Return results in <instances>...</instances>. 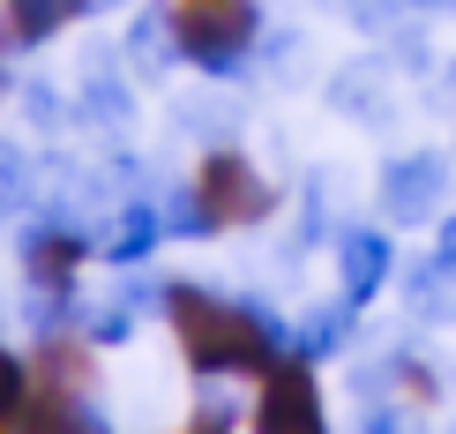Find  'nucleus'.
I'll return each instance as SVG.
<instances>
[{
    "label": "nucleus",
    "instance_id": "nucleus-23",
    "mask_svg": "<svg viewBox=\"0 0 456 434\" xmlns=\"http://www.w3.org/2000/svg\"><path fill=\"white\" fill-rule=\"evenodd\" d=\"M404 8H419V15H456V0H404Z\"/></svg>",
    "mask_w": 456,
    "mask_h": 434
},
{
    "label": "nucleus",
    "instance_id": "nucleus-7",
    "mask_svg": "<svg viewBox=\"0 0 456 434\" xmlns=\"http://www.w3.org/2000/svg\"><path fill=\"white\" fill-rule=\"evenodd\" d=\"M173 233L165 225V210L158 202H120V210L105 217V240H98V255L112 262V270H142L150 255H158V240Z\"/></svg>",
    "mask_w": 456,
    "mask_h": 434
},
{
    "label": "nucleus",
    "instance_id": "nucleus-11",
    "mask_svg": "<svg viewBox=\"0 0 456 434\" xmlns=\"http://www.w3.org/2000/svg\"><path fill=\"white\" fill-rule=\"evenodd\" d=\"M456 277L442 270V262H411V270H404V299H411V315H419V323H456Z\"/></svg>",
    "mask_w": 456,
    "mask_h": 434
},
{
    "label": "nucleus",
    "instance_id": "nucleus-1",
    "mask_svg": "<svg viewBox=\"0 0 456 434\" xmlns=\"http://www.w3.org/2000/svg\"><path fill=\"white\" fill-rule=\"evenodd\" d=\"M165 315H173L195 374H270V367H284V323L255 292L224 299L210 285H173Z\"/></svg>",
    "mask_w": 456,
    "mask_h": 434
},
{
    "label": "nucleus",
    "instance_id": "nucleus-20",
    "mask_svg": "<svg viewBox=\"0 0 456 434\" xmlns=\"http://www.w3.org/2000/svg\"><path fill=\"white\" fill-rule=\"evenodd\" d=\"M396 8H404V0H352V15H359L367 30H389V23H396Z\"/></svg>",
    "mask_w": 456,
    "mask_h": 434
},
{
    "label": "nucleus",
    "instance_id": "nucleus-8",
    "mask_svg": "<svg viewBox=\"0 0 456 434\" xmlns=\"http://www.w3.org/2000/svg\"><path fill=\"white\" fill-rule=\"evenodd\" d=\"M23 434H112V427L83 389H45L37 405H23Z\"/></svg>",
    "mask_w": 456,
    "mask_h": 434
},
{
    "label": "nucleus",
    "instance_id": "nucleus-25",
    "mask_svg": "<svg viewBox=\"0 0 456 434\" xmlns=\"http://www.w3.org/2000/svg\"><path fill=\"white\" fill-rule=\"evenodd\" d=\"M0 83H8V75H0Z\"/></svg>",
    "mask_w": 456,
    "mask_h": 434
},
{
    "label": "nucleus",
    "instance_id": "nucleus-4",
    "mask_svg": "<svg viewBox=\"0 0 456 434\" xmlns=\"http://www.w3.org/2000/svg\"><path fill=\"white\" fill-rule=\"evenodd\" d=\"M202 202H210V217H217V233L224 225H255V217H270L277 210V187L255 173V165L240 158V150H210V165H202Z\"/></svg>",
    "mask_w": 456,
    "mask_h": 434
},
{
    "label": "nucleus",
    "instance_id": "nucleus-24",
    "mask_svg": "<svg viewBox=\"0 0 456 434\" xmlns=\"http://www.w3.org/2000/svg\"><path fill=\"white\" fill-rule=\"evenodd\" d=\"M202 434H224V427H202Z\"/></svg>",
    "mask_w": 456,
    "mask_h": 434
},
{
    "label": "nucleus",
    "instance_id": "nucleus-10",
    "mask_svg": "<svg viewBox=\"0 0 456 434\" xmlns=\"http://www.w3.org/2000/svg\"><path fill=\"white\" fill-rule=\"evenodd\" d=\"M330 105L345 112V120L389 127V98H382V75H374V68H345V75L330 83Z\"/></svg>",
    "mask_w": 456,
    "mask_h": 434
},
{
    "label": "nucleus",
    "instance_id": "nucleus-2",
    "mask_svg": "<svg viewBox=\"0 0 456 434\" xmlns=\"http://www.w3.org/2000/svg\"><path fill=\"white\" fill-rule=\"evenodd\" d=\"M173 37H180V53L195 68L232 75L247 61V37H255V8H247V0H180Z\"/></svg>",
    "mask_w": 456,
    "mask_h": 434
},
{
    "label": "nucleus",
    "instance_id": "nucleus-13",
    "mask_svg": "<svg viewBox=\"0 0 456 434\" xmlns=\"http://www.w3.org/2000/svg\"><path fill=\"white\" fill-rule=\"evenodd\" d=\"M352 299H337V307H322L314 315V323L307 330H299V345H292V360H322V352H337V345H345V323H352Z\"/></svg>",
    "mask_w": 456,
    "mask_h": 434
},
{
    "label": "nucleus",
    "instance_id": "nucleus-26",
    "mask_svg": "<svg viewBox=\"0 0 456 434\" xmlns=\"http://www.w3.org/2000/svg\"><path fill=\"white\" fill-rule=\"evenodd\" d=\"M449 434H456V427H449Z\"/></svg>",
    "mask_w": 456,
    "mask_h": 434
},
{
    "label": "nucleus",
    "instance_id": "nucleus-5",
    "mask_svg": "<svg viewBox=\"0 0 456 434\" xmlns=\"http://www.w3.org/2000/svg\"><path fill=\"white\" fill-rule=\"evenodd\" d=\"M255 434H330V412H322V389H314L307 360L270 367V382L255 397Z\"/></svg>",
    "mask_w": 456,
    "mask_h": 434
},
{
    "label": "nucleus",
    "instance_id": "nucleus-12",
    "mask_svg": "<svg viewBox=\"0 0 456 434\" xmlns=\"http://www.w3.org/2000/svg\"><path fill=\"white\" fill-rule=\"evenodd\" d=\"M30 195H37V165H30V150L0 135V217L30 210Z\"/></svg>",
    "mask_w": 456,
    "mask_h": 434
},
{
    "label": "nucleus",
    "instance_id": "nucleus-22",
    "mask_svg": "<svg viewBox=\"0 0 456 434\" xmlns=\"http://www.w3.org/2000/svg\"><path fill=\"white\" fill-rule=\"evenodd\" d=\"M434 262L456 277V217H442V233H434Z\"/></svg>",
    "mask_w": 456,
    "mask_h": 434
},
{
    "label": "nucleus",
    "instance_id": "nucleus-15",
    "mask_svg": "<svg viewBox=\"0 0 456 434\" xmlns=\"http://www.w3.org/2000/svg\"><path fill=\"white\" fill-rule=\"evenodd\" d=\"M83 323H90V337H98V345H127L142 315L127 307V299H105V307H83Z\"/></svg>",
    "mask_w": 456,
    "mask_h": 434
},
{
    "label": "nucleus",
    "instance_id": "nucleus-9",
    "mask_svg": "<svg viewBox=\"0 0 456 434\" xmlns=\"http://www.w3.org/2000/svg\"><path fill=\"white\" fill-rule=\"evenodd\" d=\"M83 112L98 127H112L120 135L127 120H135V98H127V83L112 75V53H90V75H83Z\"/></svg>",
    "mask_w": 456,
    "mask_h": 434
},
{
    "label": "nucleus",
    "instance_id": "nucleus-17",
    "mask_svg": "<svg viewBox=\"0 0 456 434\" xmlns=\"http://www.w3.org/2000/svg\"><path fill=\"white\" fill-rule=\"evenodd\" d=\"M23 405H30V367L0 345V420H23Z\"/></svg>",
    "mask_w": 456,
    "mask_h": 434
},
{
    "label": "nucleus",
    "instance_id": "nucleus-6",
    "mask_svg": "<svg viewBox=\"0 0 456 434\" xmlns=\"http://www.w3.org/2000/svg\"><path fill=\"white\" fill-rule=\"evenodd\" d=\"M382 277H389V233L382 225H345L337 233V292L352 307H367L382 292Z\"/></svg>",
    "mask_w": 456,
    "mask_h": 434
},
{
    "label": "nucleus",
    "instance_id": "nucleus-18",
    "mask_svg": "<svg viewBox=\"0 0 456 434\" xmlns=\"http://www.w3.org/2000/svg\"><path fill=\"white\" fill-rule=\"evenodd\" d=\"M187 127L217 143V127H224V105H217V98H195V105H187Z\"/></svg>",
    "mask_w": 456,
    "mask_h": 434
},
{
    "label": "nucleus",
    "instance_id": "nucleus-21",
    "mask_svg": "<svg viewBox=\"0 0 456 434\" xmlns=\"http://www.w3.org/2000/svg\"><path fill=\"white\" fill-rule=\"evenodd\" d=\"M30 127H61V98H53L45 83L30 90Z\"/></svg>",
    "mask_w": 456,
    "mask_h": 434
},
{
    "label": "nucleus",
    "instance_id": "nucleus-14",
    "mask_svg": "<svg viewBox=\"0 0 456 434\" xmlns=\"http://www.w3.org/2000/svg\"><path fill=\"white\" fill-rule=\"evenodd\" d=\"M68 8H75V0H8V15H15V37H30V45L61 30V15H68Z\"/></svg>",
    "mask_w": 456,
    "mask_h": 434
},
{
    "label": "nucleus",
    "instance_id": "nucleus-3",
    "mask_svg": "<svg viewBox=\"0 0 456 434\" xmlns=\"http://www.w3.org/2000/svg\"><path fill=\"white\" fill-rule=\"evenodd\" d=\"M449 202V158L442 150H404L382 165V217L389 225H427Z\"/></svg>",
    "mask_w": 456,
    "mask_h": 434
},
{
    "label": "nucleus",
    "instance_id": "nucleus-19",
    "mask_svg": "<svg viewBox=\"0 0 456 434\" xmlns=\"http://www.w3.org/2000/svg\"><path fill=\"white\" fill-rule=\"evenodd\" d=\"M359 434H411V420H404V412H389V405H367Z\"/></svg>",
    "mask_w": 456,
    "mask_h": 434
},
{
    "label": "nucleus",
    "instance_id": "nucleus-16",
    "mask_svg": "<svg viewBox=\"0 0 456 434\" xmlns=\"http://www.w3.org/2000/svg\"><path fill=\"white\" fill-rule=\"evenodd\" d=\"M165 30H173L165 15H142V23H135V68H142V75H158V68L180 61V53H165Z\"/></svg>",
    "mask_w": 456,
    "mask_h": 434
}]
</instances>
